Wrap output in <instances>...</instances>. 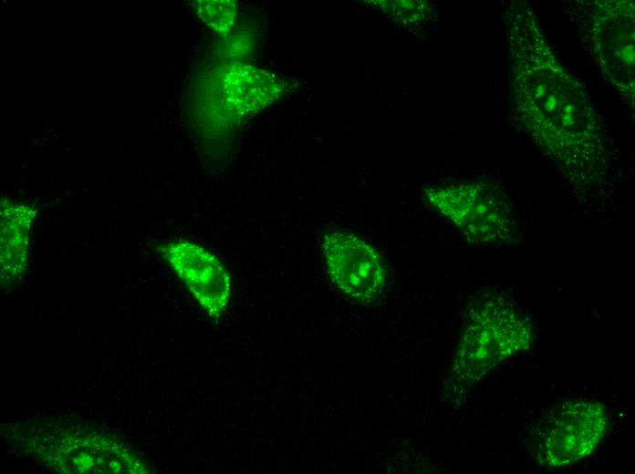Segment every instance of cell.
I'll return each mask as SVG.
<instances>
[{"label":"cell","mask_w":635,"mask_h":474,"mask_svg":"<svg viewBox=\"0 0 635 474\" xmlns=\"http://www.w3.org/2000/svg\"><path fill=\"white\" fill-rule=\"evenodd\" d=\"M159 254L212 319L226 312L231 299V276L220 259L205 247L188 240L161 243Z\"/></svg>","instance_id":"cell-8"},{"label":"cell","mask_w":635,"mask_h":474,"mask_svg":"<svg viewBox=\"0 0 635 474\" xmlns=\"http://www.w3.org/2000/svg\"><path fill=\"white\" fill-rule=\"evenodd\" d=\"M425 198L472 242H498L511 232L507 199L491 185L478 182L441 185L427 189Z\"/></svg>","instance_id":"cell-6"},{"label":"cell","mask_w":635,"mask_h":474,"mask_svg":"<svg viewBox=\"0 0 635 474\" xmlns=\"http://www.w3.org/2000/svg\"><path fill=\"white\" fill-rule=\"evenodd\" d=\"M328 278L338 292L356 302L376 301L388 284V267L380 252L350 232L330 231L321 239Z\"/></svg>","instance_id":"cell-7"},{"label":"cell","mask_w":635,"mask_h":474,"mask_svg":"<svg viewBox=\"0 0 635 474\" xmlns=\"http://www.w3.org/2000/svg\"><path fill=\"white\" fill-rule=\"evenodd\" d=\"M608 412L596 401L574 400L558 404L536 425L530 449L540 467L562 468L590 455L601 442Z\"/></svg>","instance_id":"cell-5"},{"label":"cell","mask_w":635,"mask_h":474,"mask_svg":"<svg viewBox=\"0 0 635 474\" xmlns=\"http://www.w3.org/2000/svg\"><path fill=\"white\" fill-rule=\"evenodd\" d=\"M529 320L512 302L486 296L474 304L456 353L453 377L470 386L492 368L530 345Z\"/></svg>","instance_id":"cell-3"},{"label":"cell","mask_w":635,"mask_h":474,"mask_svg":"<svg viewBox=\"0 0 635 474\" xmlns=\"http://www.w3.org/2000/svg\"><path fill=\"white\" fill-rule=\"evenodd\" d=\"M512 119L568 180L592 187L604 179L606 129L583 84L557 57L533 7H505Z\"/></svg>","instance_id":"cell-1"},{"label":"cell","mask_w":635,"mask_h":474,"mask_svg":"<svg viewBox=\"0 0 635 474\" xmlns=\"http://www.w3.org/2000/svg\"><path fill=\"white\" fill-rule=\"evenodd\" d=\"M573 17L581 40L603 77L634 108V2L578 1Z\"/></svg>","instance_id":"cell-4"},{"label":"cell","mask_w":635,"mask_h":474,"mask_svg":"<svg viewBox=\"0 0 635 474\" xmlns=\"http://www.w3.org/2000/svg\"><path fill=\"white\" fill-rule=\"evenodd\" d=\"M18 445L47 469L63 474H144L147 462L120 438L74 421L46 419L18 432Z\"/></svg>","instance_id":"cell-2"},{"label":"cell","mask_w":635,"mask_h":474,"mask_svg":"<svg viewBox=\"0 0 635 474\" xmlns=\"http://www.w3.org/2000/svg\"><path fill=\"white\" fill-rule=\"evenodd\" d=\"M0 268L1 287L10 288L27 268L30 233L36 210L29 205L1 200Z\"/></svg>","instance_id":"cell-9"}]
</instances>
